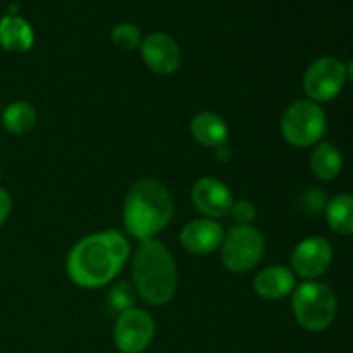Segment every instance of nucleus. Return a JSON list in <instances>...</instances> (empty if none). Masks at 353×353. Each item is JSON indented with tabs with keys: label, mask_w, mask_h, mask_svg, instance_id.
Returning <instances> with one entry per match:
<instances>
[{
	"label": "nucleus",
	"mask_w": 353,
	"mask_h": 353,
	"mask_svg": "<svg viewBox=\"0 0 353 353\" xmlns=\"http://www.w3.org/2000/svg\"><path fill=\"white\" fill-rule=\"evenodd\" d=\"M130 257L131 245L121 231H100L81 238L71 248L65 271L79 288H102L116 279Z\"/></svg>",
	"instance_id": "nucleus-1"
},
{
	"label": "nucleus",
	"mask_w": 353,
	"mask_h": 353,
	"mask_svg": "<svg viewBox=\"0 0 353 353\" xmlns=\"http://www.w3.org/2000/svg\"><path fill=\"white\" fill-rule=\"evenodd\" d=\"M174 216V199L162 181L143 178L130 186L123 205L124 230L137 240H150L168 228Z\"/></svg>",
	"instance_id": "nucleus-2"
},
{
	"label": "nucleus",
	"mask_w": 353,
	"mask_h": 353,
	"mask_svg": "<svg viewBox=\"0 0 353 353\" xmlns=\"http://www.w3.org/2000/svg\"><path fill=\"white\" fill-rule=\"evenodd\" d=\"M133 286L148 305H165L176 295L178 269L169 248L157 238L140 241L133 255Z\"/></svg>",
	"instance_id": "nucleus-3"
},
{
	"label": "nucleus",
	"mask_w": 353,
	"mask_h": 353,
	"mask_svg": "<svg viewBox=\"0 0 353 353\" xmlns=\"http://www.w3.org/2000/svg\"><path fill=\"white\" fill-rule=\"evenodd\" d=\"M293 316L310 333L326 331L336 319L338 300L333 290L319 281H305L293 290Z\"/></svg>",
	"instance_id": "nucleus-4"
},
{
	"label": "nucleus",
	"mask_w": 353,
	"mask_h": 353,
	"mask_svg": "<svg viewBox=\"0 0 353 353\" xmlns=\"http://www.w3.org/2000/svg\"><path fill=\"white\" fill-rule=\"evenodd\" d=\"M281 134L296 148H309L321 143L326 133V114L312 100H296L290 103L281 116Z\"/></svg>",
	"instance_id": "nucleus-5"
},
{
	"label": "nucleus",
	"mask_w": 353,
	"mask_h": 353,
	"mask_svg": "<svg viewBox=\"0 0 353 353\" xmlns=\"http://www.w3.org/2000/svg\"><path fill=\"white\" fill-rule=\"evenodd\" d=\"M219 250L224 268L234 274H243L262 261L265 254V240L257 228L236 224L224 233Z\"/></svg>",
	"instance_id": "nucleus-6"
},
{
	"label": "nucleus",
	"mask_w": 353,
	"mask_h": 353,
	"mask_svg": "<svg viewBox=\"0 0 353 353\" xmlns=\"http://www.w3.org/2000/svg\"><path fill=\"white\" fill-rule=\"evenodd\" d=\"M347 83V64L334 57H319L303 74V92L316 103L331 102Z\"/></svg>",
	"instance_id": "nucleus-7"
},
{
	"label": "nucleus",
	"mask_w": 353,
	"mask_h": 353,
	"mask_svg": "<svg viewBox=\"0 0 353 353\" xmlns=\"http://www.w3.org/2000/svg\"><path fill=\"white\" fill-rule=\"evenodd\" d=\"M155 336V321L147 310L128 309L117 314L114 324V343L121 353H143Z\"/></svg>",
	"instance_id": "nucleus-8"
},
{
	"label": "nucleus",
	"mask_w": 353,
	"mask_h": 353,
	"mask_svg": "<svg viewBox=\"0 0 353 353\" xmlns=\"http://www.w3.org/2000/svg\"><path fill=\"white\" fill-rule=\"evenodd\" d=\"M333 262V247L323 236H310L300 241L292 252L293 274L316 281L330 269Z\"/></svg>",
	"instance_id": "nucleus-9"
},
{
	"label": "nucleus",
	"mask_w": 353,
	"mask_h": 353,
	"mask_svg": "<svg viewBox=\"0 0 353 353\" xmlns=\"http://www.w3.org/2000/svg\"><path fill=\"white\" fill-rule=\"evenodd\" d=\"M192 202L207 219H219L230 216L234 199L226 183L214 176H203L193 185Z\"/></svg>",
	"instance_id": "nucleus-10"
},
{
	"label": "nucleus",
	"mask_w": 353,
	"mask_h": 353,
	"mask_svg": "<svg viewBox=\"0 0 353 353\" xmlns=\"http://www.w3.org/2000/svg\"><path fill=\"white\" fill-rule=\"evenodd\" d=\"M141 59L150 71L168 76L178 71L181 64V48L168 33H152L140 45Z\"/></svg>",
	"instance_id": "nucleus-11"
},
{
	"label": "nucleus",
	"mask_w": 353,
	"mask_h": 353,
	"mask_svg": "<svg viewBox=\"0 0 353 353\" xmlns=\"http://www.w3.org/2000/svg\"><path fill=\"white\" fill-rule=\"evenodd\" d=\"M224 230L216 219H193L179 233V243L193 255H209L221 248Z\"/></svg>",
	"instance_id": "nucleus-12"
},
{
	"label": "nucleus",
	"mask_w": 353,
	"mask_h": 353,
	"mask_svg": "<svg viewBox=\"0 0 353 353\" xmlns=\"http://www.w3.org/2000/svg\"><path fill=\"white\" fill-rule=\"evenodd\" d=\"M295 288V274L285 265H271L262 269L254 279V292L264 300H281L293 293Z\"/></svg>",
	"instance_id": "nucleus-13"
},
{
	"label": "nucleus",
	"mask_w": 353,
	"mask_h": 353,
	"mask_svg": "<svg viewBox=\"0 0 353 353\" xmlns=\"http://www.w3.org/2000/svg\"><path fill=\"white\" fill-rule=\"evenodd\" d=\"M190 133L200 145L216 150L221 145H226L230 138V126L219 114L212 110H203L192 119Z\"/></svg>",
	"instance_id": "nucleus-14"
},
{
	"label": "nucleus",
	"mask_w": 353,
	"mask_h": 353,
	"mask_svg": "<svg viewBox=\"0 0 353 353\" xmlns=\"http://www.w3.org/2000/svg\"><path fill=\"white\" fill-rule=\"evenodd\" d=\"M34 43L33 28L21 16H6L0 19V45L12 54H26Z\"/></svg>",
	"instance_id": "nucleus-15"
},
{
	"label": "nucleus",
	"mask_w": 353,
	"mask_h": 353,
	"mask_svg": "<svg viewBox=\"0 0 353 353\" xmlns=\"http://www.w3.org/2000/svg\"><path fill=\"white\" fill-rule=\"evenodd\" d=\"M309 165L312 174L321 181H333L343 169V157L333 143L321 141L310 154Z\"/></svg>",
	"instance_id": "nucleus-16"
},
{
	"label": "nucleus",
	"mask_w": 353,
	"mask_h": 353,
	"mask_svg": "<svg viewBox=\"0 0 353 353\" xmlns=\"http://www.w3.org/2000/svg\"><path fill=\"white\" fill-rule=\"evenodd\" d=\"M326 221L331 231L341 236L353 234V195L340 193L326 203Z\"/></svg>",
	"instance_id": "nucleus-17"
},
{
	"label": "nucleus",
	"mask_w": 353,
	"mask_h": 353,
	"mask_svg": "<svg viewBox=\"0 0 353 353\" xmlns=\"http://www.w3.org/2000/svg\"><path fill=\"white\" fill-rule=\"evenodd\" d=\"M38 112L30 102H12L3 109L0 124L12 134H26L37 126Z\"/></svg>",
	"instance_id": "nucleus-18"
},
{
	"label": "nucleus",
	"mask_w": 353,
	"mask_h": 353,
	"mask_svg": "<svg viewBox=\"0 0 353 353\" xmlns=\"http://www.w3.org/2000/svg\"><path fill=\"white\" fill-rule=\"evenodd\" d=\"M110 38H112V43L123 52L137 50V48H140L141 41H143L141 31L138 30V26L131 23L116 24L112 31H110Z\"/></svg>",
	"instance_id": "nucleus-19"
},
{
	"label": "nucleus",
	"mask_w": 353,
	"mask_h": 353,
	"mask_svg": "<svg viewBox=\"0 0 353 353\" xmlns=\"http://www.w3.org/2000/svg\"><path fill=\"white\" fill-rule=\"evenodd\" d=\"M107 302H109L110 309L116 310L117 314L124 312L128 309H133L134 302H137L134 286L130 285L128 281H117L107 293Z\"/></svg>",
	"instance_id": "nucleus-20"
},
{
	"label": "nucleus",
	"mask_w": 353,
	"mask_h": 353,
	"mask_svg": "<svg viewBox=\"0 0 353 353\" xmlns=\"http://www.w3.org/2000/svg\"><path fill=\"white\" fill-rule=\"evenodd\" d=\"M230 214L238 226H252L255 216H257V209L250 200H238L233 203Z\"/></svg>",
	"instance_id": "nucleus-21"
},
{
	"label": "nucleus",
	"mask_w": 353,
	"mask_h": 353,
	"mask_svg": "<svg viewBox=\"0 0 353 353\" xmlns=\"http://www.w3.org/2000/svg\"><path fill=\"white\" fill-rule=\"evenodd\" d=\"M10 210H12V199H10L9 192L0 186V226L7 221Z\"/></svg>",
	"instance_id": "nucleus-22"
},
{
	"label": "nucleus",
	"mask_w": 353,
	"mask_h": 353,
	"mask_svg": "<svg viewBox=\"0 0 353 353\" xmlns=\"http://www.w3.org/2000/svg\"><path fill=\"white\" fill-rule=\"evenodd\" d=\"M216 157L217 161L228 162L231 157H233V152H231V148L226 147V145H221V147L216 148Z\"/></svg>",
	"instance_id": "nucleus-23"
},
{
	"label": "nucleus",
	"mask_w": 353,
	"mask_h": 353,
	"mask_svg": "<svg viewBox=\"0 0 353 353\" xmlns=\"http://www.w3.org/2000/svg\"><path fill=\"white\" fill-rule=\"evenodd\" d=\"M347 78H350V81L353 83V61L348 62L347 65Z\"/></svg>",
	"instance_id": "nucleus-24"
},
{
	"label": "nucleus",
	"mask_w": 353,
	"mask_h": 353,
	"mask_svg": "<svg viewBox=\"0 0 353 353\" xmlns=\"http://www.w3.org/2000/svg\"><path fill=\"white\" fill-rule=\"evenodd\" d=\"M0 178H2V168H0Z\"/></svg>",
	"instance_id": "nucleus-25"
},
{
	"label": "nucleus",
	"mask_w": 353,
	"mask_h": 353,
	"mask_svg": "<svg viewBox=\"0 0 353 353\" xmlns=\"http://www.w3.org/2000/svg\"><path fill=\"white\" fill-rule=\"evenodd\" d=\"M0 126H2V124H0Z\"/></svg>",
	"instance_id": "nucleus-26"
}]
</instances>
